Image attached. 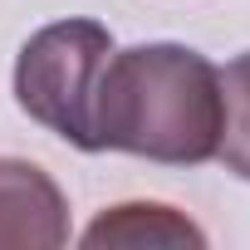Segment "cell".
Wrapping results in <instances>:
<instances>
[{"label": "cell", "mask_w": 250, "mask_h": 250, "mask_svg": "<svg viewBox=\"0 0 250 250\" xmlns=\"http://www.w3.org/2000/svg\"><path fill=\"white\" fill-rule=\"evenodd\" d=\"M83 245L88 250H103V245H206V230L182 216L177 206H162V201H123V206H108L88 230H83Z\"/></svg>", "instance_id": "obj_4"}, {"label": "cell", "mask_w": 250, "mask_h": 250, "mask_svg": "<svg viewBox=\"0 0 250 250\" xmlns=\"http://www.w3.org/2000/svg\"><path fill=\"white\" fill-rule=\"evenodd\" d=\"M216 157L226 172L250 182V49L221 69V143Z\"/></svg>", "instance_id": "obj_5"}, {"label": "cell", "mask_w": 250, "mask_h": 250, "mask_svg": "<svg viewBox=\"0 0 250 250\" xmlns=\"http://www.w3.org/2000/svg\"><path fill=\"white\" fill-rule=\"evenodd\" d=\"M64 240L69 201L59 182L25 157H0V250H59Z\"/></svg>", "instance_id": "obj_3"}, {"label": "cell", "mask_w": 250, "mask_h": 250, "mask_svg": "<svg viewBox=\"0 0 250 250\" xmlns=\"http://www.w3.org/2000/svg\"><path fill=\"white\" fill-rule=\"evenodd\" d=\"M98 152L201 167L221 143V69L187 44L113 49L93 103Z\"/></svg>", "instance_id": "obj_1"}, {"label": "cell", "mask_w": 250, "mask_h": 250, "mask_svg": "<svg viewBox=\"0 0 250 250\" xmlns=\"http://www.w3.org/2000/svg\"><path fill=\"white\" fill-rule=\"evenodd\" d=\"M108 54L113 35L98 20H59L35 30L15 59V103L79 152H98L93 103Z\"/></svg>", "instance_id": "obj_2"}]
</instances>
